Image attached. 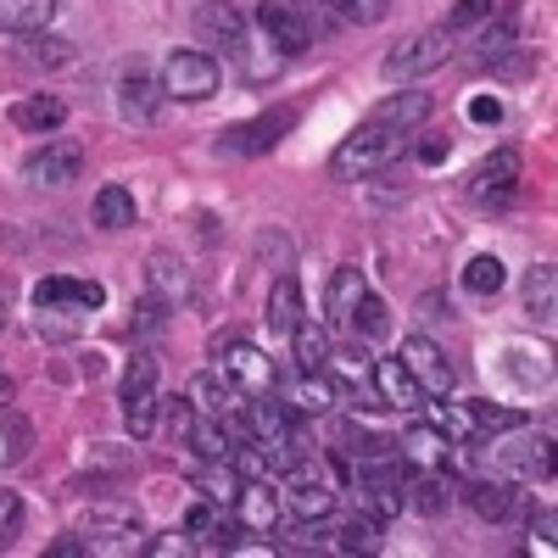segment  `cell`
<instances>
[{"instance_id": "37", "label": "cell", "mask_w": 558, "mask_h": 558, "mask_svg": "<svg viewBox=\"0 0 558 558\" xmlns=\"http://www.w3.org/2000/svg\"><path fill=\"white\" fill-rule=\"evenodd\" d=\"M96 223L101 229H129L134 223V196L123 191V184H101L96 191Z\"/></svg>"}, {"instance_id": "28", "label": "cell", "mask_w": 558, "mask_h": 558, "mask_svg": "<svg viewBox=\"0 0 558 558\" xmlns=\"http://www.w3.org/2000/svg\"><path fill=\"white\" fill-rule=\"evenodd\" d=\"M291 347H296V368H330V324H313L302 318L296 330H291Z\"/></svg>"}, {"instance_id": "40", "label": "cell", "mask_w": 558, "mask_h": 558, "mask_svg": "<svg viewBox=\"0 0 558 558\" xmlns=\"http://www.w3.org/2000/svg\"><path fill=\"white\" fill-rule=\"evenodd\" d=\"M470 418H475V436H492V430H514V425H525V413H514V408H492V402H470Z\"/></svg>"}, {"instance_id": "34", "label": "cell", "mask_w": 558, "mask_h": 558, "mask_svg": "<svg viewBox=\"0 0 558 558\" xmlns=\"http://www.w3.org/2000/svg\"><path fill=\"white\" fill-rule=\"evenodd\" d=\"M235 57L246 62V78H257V84H263V78H274L279 68H286V51H279V45H274L268 34H263V39H241V51H235Z\"/></svg>"}, {"instance_id": "11", "label": "cell", "mask_w": 558, "mask_h": 558, "mask_svg": "<svg viewBox=\"0 0 558 558\" xmlns=\"http://www.w3.org/2000/svg\"><path fill=\"white\" fill-rule=\"evenodd\" d=\"M274 386H279V402H286L296 418H318V413L336 408V386L324 380V368H296L291 380L274 375Z\"/></svg>"}, {"instance_id": "17", "label": "cell", "mask_w": 558, "mask_h": 558, "mask_svg": "<svg viewBox=\"0 0 558 558\" xmlns=\"http://www.w3.org/2000/svg\"><path fill=\"white\" fill-rule=\"evenodd\" d=\"M39 302H62V307H84V313H96L107 302V286L101 279H73V274H51V279H39L34 286V307Z\"/></svg>"}, {"instance_id": "20", "label": "cell", "mask_w": 558, "mask_h": 558, "mask_svg": "<svg viewBox=\"0 0 558 558\" xmlns=\"http://www.w3.org/2000/svg\"><path fill=\"white\" fill-rule=\"evenodd\" d=\"M368 375H375V391H380L386 408H397V413H418V408H425V391H418V380L408 375L397 357H380Z\"/></svg>"}, {"instance_id": "25", "label": "cell", "mask_w": 558, "mask_h": 558, "mask_svg": "<svg viewBox=\"0 0 558 558\" xmlns=\"http://www.w3.org/2000/svg\"><path fill=\"white\" fill-rule=\"evenodd\" d=\"M402 502L408 508H418V514H447V508H452V481L441 475V470H418L413 481H408V492H402Z\"/></svg>"}, {"instance_id": "22", "label": "cell", "mask_w": 558, "mask_h": 558, "mask_svg": "<svg viewBox=\"0 0 558 558\" xmlns=\"http://www.w3.org/2000/svg\"><path fill=\"white\" fill-rule=\"evenodd\" d=\"M430 118V96L425 89H402V96H386L375 112H368V123H380V129H397V134H408V129H418Z\"/></svg>"}, {"instance_id": "53", "label": "cell", "mask_w": 558, "mask_h": 558, "mask_svg": "<svg viewBox=\"0 0 558 558\" xmlns=\"http://www.w3.org/2000/svg\"><path fill=\"white\" fill-rule=\"evenodd\" d=\"M0 330H7V302H0Z\"/></svg>"}, {"instance_id": "21", "label": "cell", "mask_w": 558, "mask_h": 558, "mask_svg": "<svg viewBox=\"0 0 558 558\" xmlns=\"http://www.w3.org/2000/svg\"><path fill=\"white\" fill-rule=\"evenodd\" d=\"M279 502H291V514H296V520H324V514L336 508V492L296 463V470H291V486L279 492Z\"/></svg>"}, {"instance_id": "14", "label": "cell", "mask_w": 558, "mask_h": 558, "mask_svg": "<svg viewBox=\"0 0 558 558\" xmlns=\"http://www.w3.org/2000/svg\"><path fill=\"white\" fill-rule=\"evenodd\" d=\"M514 179H520V151L502 146V151H492L470 168V184H463V191H470L475 202H502L508 191H514Z\"/></svg>"}, {"instance_id": "5", "label": "cell", "mask_w": 558, "mask_h": 558, "mask_svg": "<svg viewBox=\"0 0 558 558\" xmlns=\"http://www.w3.org/2000/svg\"><path fill=\"white\" fill-rule=\"evenodd\" d=\"M213 357H218V375L235 386L241 397H268L274 391V363L252 341H218Z\"/></svg>"}, {"instance_id": "49", "label": "cell", "mask_w": 558, "mask_h": 558, "mask_svg": "<svg viewBox=\"0 0 558 558\" xmlns=\"http://www.w3.org/2000/svg\"><path fill=\"white\" fill-rule=\"evenodd\" d=\"M470 118H475V123H497V118H502V101H492V96H475V101H470Z\"/></svg>"}, {"instance_id": "30", "label": "cell", "mask_w": 558, "mask_h": 558, "mask_svg": "<svg viewBox=\"0 0 558 558\" xmlns=\"http://www.w3.org/2000/svg\"><path fill=\"white\" fill-rule=\"evenodd\" d=\"M84 307H62V302H39V313H34V330L45 336V341H73L78 330H84Z\"/></svg>"}, {"instance_id": "13", "label": "cell", "mask_w": 558, "mask_h": 558, "mask_svg": "<svg viewBox=\"0 0 558 558\" xmlns=\"http://www.w3.org/2000/svg\"><path fill=\"white\" fill-rule=\"evenodd\" d=\"M78 173H84V146H78V140H51V146H39L23 162V179L28 184H68Z\"/></svg>"}, {"instance_id": "51", "label": "cell", "mask_w": 558, "mask_h": 558, "mask_svg": "<svg viewBox=\"0 0 558 558\" xmlns=\"http://www.w3.org/2000/svg\"><path fill=\"white\" fill-rule=\"evenodd\" d=\"M418 157H425V162H441V157H447V140H441V134H430L425 146H418Z\"/></svg>"}, {"instance_id": "12", "label": "cell", "mask_w": 558, "mask_h": 558, "mask_svg": "<svg viewBox=\"0 0 558 558\" xmlns=\"http://www.w3.org/2000/svg\"><path fill=\"white\" fill-rule=\"evenodd\" d=\"M196 39L207 45V57H213V51H229V57H235L241 39H246V17L229 7V0H202V12H196Z\"/></svg>"}, {"instance_id": "33", "label": "cell", "mask_w": 558, "mask_h": 558, "mask_svg": "<svg viewBox=\"0 0 558 558\" xmlns=\"http://www.w3.org/2000/svg\"><path fill=\"white\" fill-rule=\"evenodd\" d=\"M151 296H162L168 307H179L184 296H191V279H184V263H173V257H151Z\"/></svg>"}, {"instance_id": "31", "label": "cell", "mask_w": 558, "mask_h": 558, "mask_svg": "<svg viewBox=\"0 0 558 558\" xmlns=\"http://www.w3.org/2000/svg\"><path fill=\"white\" fill-rule=\"evenodd\" d=\"M470 508H475L481 520H508V508H514V486L497 481V475H481L470 486Z\"/></svg>"}, {"instance_id": "44", "label": "cell", "mask_w": 558, "mask_h": 558, "mask_svg": "<svg viewBox=\"0 0 558 558\" xmlns=\"http://www.w3.org/2000/svg\"><path fill=\"white\" fill-rule=\"evenodd\" d=\"M286 547H291V553H307V547L318 553V547H336V536L324 531L318 520H296V525L286 531Z\"/></svg>"}, {"instance_id": "19", "label": "cell", "mask_w": 558, "mask_h": 558, "mask_svg": "<svg viewBox=\"0 0 558 558\" xmlns=\"http://www.w3.org/2000/svg\"><path fill=\"white\" fill-rule=\"evenodd\" d=\"M157 101H162V78H151L146 68H129L118 78V112L129 123H151L157 118Z\"/></svg>"}, {"instance_id": "50", "label": "cell", "mask_w": 558, "mask_h": 558, "mask_svg": "<svg viewBox=\"0 0 558 558\" xmlns=\"http://www.w3.org/2000/svg\"><path fill=\"white\" fill-rule=\"evenodd\" d=\"M51 558H84V542L78 536H57L51 542Z\"/></svg>"}, {"instance_id": "1", "label": "cell", "mask_w": 558, "mask_h": 558, "mask_svg": "<svg viewBox=\"0 0 558 558\" xmlns=\"http://www.w3.org/2000/svg\"><path fill=\"white\" fill-rule=\"evenodd\" d=\"M470 458L481 463V475H497V481H508V486L547 475V441L531 436V430H520V425H514V436H508V441H481V436H475V441H470Z\"/></svg>"}, {"instance_id": "47", "label": "cell", "mask_w": 558, "mask_h": 558, "mask_svg": "<svg viewBox=\"0 0 558 558\" xmlns=\"http://www.w3.org/2000/svg\"><path fill=\"white\" fill-rule=\"evenodd\" d=\"M162 324H168V302H162V296H146V302L134 307V330H140V336L162 330Z\"/></svg>"}, {"instance_id": "3", "label": "cell", "mask_w": 558, "mask_h": 558, "mask_svg": "<svg viewBox=\"0 0 558 558\" xmlns=\"http://www.w3.org/2000/svg\"><path fill=\"white\" fill-rule=\"evenodd\" d=\"M257 28L286 57H296V51H307V45L318 39V12L307 7V0H257Z\"/></svg>"}, {"instance_id": "4", "label": "cell", "mask_w": 558, "mask_h": 558, "mask_svg": "<svg viewBox=\"0 0 558 558\" xmlns=\"http://www.w3.org/2000/svg\"><path fill=\"white\" fill-rule=\"evenodd\" d=\"M452 57V28L441 23V28H425V34H413V39H402L397 51L380 62V73H386V84H397V78H418V73H430V68H441Z\"/></svg>"}, {"instance_id": "23", "label": "cell", "mask_w": 558, "mask_h": 558, "mask_svg": "<svg viewBox=\"0 0 558 558\" xmlns=\"http://www.w3.org/2000/svg\"><path fill=\"white\" fill-rule=\"evenodd\" d=\"M263 318H268V330H274V336H291L296 324L307 318V313H302V286H296V274H279V279H274L268 313H263Z\"/></svg>"}, {"instance_id": "43", "label": "cell", "mask_w": 558, "mask_h": 558, "mask_svg": "<svg viewBox=\"0 0 558 558\" xmlns=\"http://www.w3.org/2000/svg\"><path fill=\"white\" fill-rule=\"evenodd\" d=\"M436 425H441L452 441H475V418H470V408H463V402H441V408H436Z\"/></svg>"}, {"instance_id": "26", "label": "cell", "mask_w": 558, "mask_h": 558, "mask_svg": "<svg viewBox=\"0 0 558 558\" xmlns=\"http://www.w3.org/2000/svg\"><path fill=\"white\" fill-rule=\"evenodd\" d=\"M57 17V0H0V28L7 34H45Z\"/></svg>"}, {"instance_id": "45", "label": "cell", "mask_w": 558, "mask_h": 558, "mask_svg": "<svg viewBox=\"0 0 558 558\" xmlns=\"http://www.w3.org/2000/svg\"><path fill=\"white\" fill-rule=\"evenodd\" d=\"M347 324H357V330H363V336H386V302H375V296H368V291H363Z\"/></svg>"}, {"instance_id": "48", "label": "cell", "mask_w": 558, "mask_h": 558, "mask_svg": "<svg viewBox=\"0 0 558 558\" xmlns=\"http://www.w3.org/2000/svg\"><path fill=\"white\" fill-rule=\"evenodd\" d=\"M330 363L341 368V375H352V380H363V375H368V368H375V363H368V352H363L357 341H352V347H341V352L330 347Z\"/></svg>"}, {"instance_id": "36", "label": "cell", "mask_w": 558, "mask_h": 558, "mask_svg": "<svg viewBox=\"0 0 558 558\" xmlns=\"http://www.w3.org/2000/svg\"><path fill=\"white\" fill-rule=\"evenodd\" d=\"M502 279H508L502 257L481 252V257H470V268H463V291H470V296H497V291H502Z\"/></svg>"}, {"instance_id": "24", "label": "cell", "mask_w": 558, "mask_h": 558, "mask_svg": "<svg viewBox=\"0 0 558 558\" xmlns=\"http://www.w3.org/2000/svg\"><path fill=\"white\" fill-rule=\"evenodd\" d=\"M184 536H196V547H223L229 553V542H235V536H229V508L202 497L191 514H184Z\"/></svg>"}, {"instance_id": "32", "label": "cell", "mask_w": 558, "mask_h": 558, "mask_svg": "<svg viewBox=\"0 0 558 558\" xmlns=\"http://www.w3.org/2000/svg\"><path fill=\"white\" fill-rule=\"evenodd\" d=\"M553 291H558L553 263H536V268L525 274V313H531L536 324H553Z\"/></svg>"}, {"instance_id": "27", "label": "cell", "mask_w": 558, "mask_h": 558, "mask_svg": "<svg viewBox=\"0 0 558 558\" xmlns=\"http://www.w3.org/2000/svg\"><path fill=\"white\" fill-rule=\"evenodd\" d=\"M363 291H368V286H363V268H352V263H347V268H336L330 296H324V324H347Z\"/></svg>"}, {"instance_id": "6", "label": "cell", "mask_w": 558, "mask_h": 558, "mask_svg": "<svg viewBox=\"0 0 558 558\" xmlns=\"http://www.w3.org/2000/svg\"><path fill=\"white\" fill-rule=\"evenodd\" d=\"M123 425L140 436H151L157 425V357L151 352H134L129 375H123Z\"/></svg>"}, {"instance_id": "39", "label": "cell", "mask_w": 558, "mask_h": 558, "mask_svg": "<svg viewBox=\"0 0 558 558\" xmlns=\"http://www.w3.org/2000/svg\"><path fill=\"white\" fill-rule=\"evenodd\" d=\"M508 12H514V0H458L452 17H447V28L458 34V28H475V23H486V17H508Z\"/></svg>"}, {"instance_id": "41", "label": "cell", "mask_w": 558, "mask_h": 558, "mask_svg": "<svg viewBox=\"0 0 558 558\" xmlns=\"http://www.w3.org/2000/svg\"><path fill=\"white\" fill-rule=\"evenodd\" d=\"M508 45H514V28H508V17H497V23H492V28H481V39H475V62L486 68V62L508 57Z\"/></svg>"}, {"instance_id": "35", "label": "cell", "mask_w": 558, "mask_h": 558, "mask_svg": "<svg viewBox=\"0 0 558 558\" xmlns=\"http://www.w3.org/2000/svg\"><path fill=\"white\" fill-rule=\"evenodd\" d=\"M196 492L207 497V502H235V492H241V475L229 470V458H207V470L196 475Z\"/></svg>"}, {"instance_id": "38", "label": "cell", "mask_w": 558, "mask_h": 558, "mask_svg": "<svg viewBox=\"0 0 558 558\" xmlns=\"http://www.w3.org/2000/svg\"><path fill=\"white\" fill-rule=\"evenodd\" d=\"M336 547H347V553H375V547H380V520L368 514V508H363V514H352V520L336 531Z\"/></svg>"}, {"instance_id": "16", "label": "cell", "mask_w": 558, "mask_h": 558, "mask_svg": "<svg viewBox=\"0 0 558 558\" xmlns=\"http://www.w3.org/2000/svg\"><path fill=\"white\" fill-rule=\"evenodd\" d=\"M447 452H452V436L441 425H408L397 436V458L408 463V470H441Z\"/></svg>"}, {"instance_id": "42", "label": "cell", "mask_w": 558, "mask_h": 558, "mask_svg": "<svg viewBox=\"0 0 558 558\" xmlns=\"http://www.w3.org/2000/svg\"><path fill=\"white\" fill-rule=\"evenodd\" d=\"M324 7H330L341 23H363V28L386 17V0H324Z\"/></svg>"}, {"instance_id": "15", "label": "cell", "mask_w": 558, "mask_h": 558, "mask_svg": "<svg viewBox=\"0 0 558 558\" xmlns=\"http://www.w3.org/2000/svg\"><path fill=\"white\" fill-rule=\"evenodd\" d=\"M229 514H235L246 531H257V536H274L279 531V492H268V481H241Z\"/></svg>"}, {"instance_id": "8", "label": "cell", "mask_w": 558, "mask_h": 558, "mask_svg": "<svg viewBox=\"0 0 558 558\" xmlns=\"http://www.w3.org/2000/svg\"><path fill=\"white\" fill-rule=\"evenodd\" d=\"M218 89V62L207 51H173L162 62V96H179V101H207Z\"/></svg>"}, {"instance_id": "7", "label": "cell", "mask_w": 558, "mask_h": 558, "mask_svg": "<svg viewBox=\"0 0 558 558\" xmlns=\"http://www.w3.org/2000/svg\"><path fill=\"white\" fill-rule=\"evenodd\" d=\"M84 553L89 558H134V553H146V536H140V520L134 514H89V525L78 531Z\"/></svg>"}, {"instance_id": "46", "label": "cell", "mask_w": 558, "mask_h": 558, "mask_svg": "<svg viewBox=\"0 0 558 558\" xmlns=\"http://www.w3.org/2000/svg\"><path fill=\"white\" fill-rule=\"evenodd\" d=\"M17 531H23V502L17 492H0V547H12Z\"/></svg>"}, {"instance_id": "18", "label": "cell", "mask_w": 558, "mask_h": 558, "mask_svg": "<svg viewBox=\"0 0 558 558\" xmlns=\"http://www.w3.org/2000/svg\"><path fill=\"white\" fill-rule=\"evenodd\" d=\"M184 402H191L196 413H207V418H235L241 408H246V397L229 386L218 368H207V375H196L191 380V391H184Z\"/></svg>"}, {"instance_id": "9", "label": "cell", "mask_w": 558, "mask_h": 558, "mask_svg": "<svg viewBox=\"0 0 558 558\" xmlns=\"http://www.w3.org/2000/svg\"><path fill=\"white\" fill-rule=\"evenodd\" d=\"M402 368H408V375L418 380V391H425V397H452V363H447V352L430 341V336H408L402 341V357H397Z\"/></svg>"}, {"instance_id": "10", "label": "cell", "mask_w": 558, "mask_h": 558, "mask_svg": "<svg viewBox=\"0 0 558 558\" xmlns=\"http://www.w3.org/2000/svg\"><path fill=\"white\" fill-rule=\"evenodd\" d=\"M291 123H296V107H274V112H263V118H252V123H241V129H229V134L218 140V151H235V157L274 151L279 140H286Z\"/></svg>"}, {"instance_id": "29", "label": "cell", "mask_w": 558, "mask_h": 558, "mask_svg": "<svg viewBox=\"0 0 558 558\" xmlns=\"http://www.w3.org/2000/svg\"><path fill=\"white\" fill-rule=\"evenodd\" d=\"M62 118H68V107L57 96H28V101L12 107V123L28 129V134H51V129H62Z\"/></svg>"}, {"instance_id": "52", "label": "cell", "mask_w": 558, "mask_h": 558, "mask_svg": "<svg viewBox=\"0 0 558 558\" xmlns=\"http://www.w3.org/2000/svg\"><path fill=\"white\" fill-rule=\"evenodd\" d=\"M12 397H17V386H12L7 375H0V413H7V408H12Z\"/></svg>"}, {"instance_id": "2", "label": "cell", "mask_w": 558, "mask_h": 558, "mask_svg": "<svg viewBox=\"0 0 558 558\" xmlns=\"http://www.w3.org/2000/svg\"><path fill=\"white\" fill-rule=\"evenodd\" d=\"M397 151H402V134H397V129L357 123V129L341 140V146H336L330 173H336V179H368V173L391 168V162H397Z\"/></svg>"}]
</instances>
